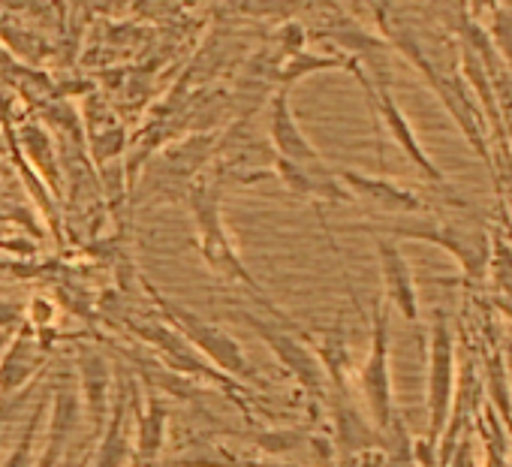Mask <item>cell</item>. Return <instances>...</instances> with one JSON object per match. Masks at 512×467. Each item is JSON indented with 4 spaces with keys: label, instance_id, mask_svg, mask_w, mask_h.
Listing matches in <instances>:
<instances>
[{
    "label": "cell",
    "instance_id": "6da1fadb",
    "mask_svg": "<svg viewBox=\"0 0 512 467\" xmlns=\"http://www.w3.org/2000/svg\"><path fill=\"white\" fill-rule=\"evenodd\" d=\"M190 217H193V226H196V245H199V254L205 260V266L211 269V275H217L220 281H232V284H241L247 287V293L260 302L263 308H269V314L284 323V329L296 332V335H305L308 332L290 317L284 314L275 299L260 287V281H256L250 275V269L244 266V260L238 257L232 239H229V229L223 223V211H220V193L214 184L202 181L190 190Z\"/></svg>",
    "mask_w": 512,
    "mask_h": 467
},
{
    "label": "cell",
    "instance_id": "7a4b0ae2",
    "mask_svg": "<svg viewBox=\"0 0 512 467\" xmlns=\"http://www.w3.org/2000/svg\"><path fill=\"white\" fill-rule=\"evenodd\" d=\"M142 287H145V293L151 296V302L157 305L163 323H169L193 350H199V356L208 359L214 371H223L229 380H253V368H250V362H247L244 347H241L226 329H220V326H214V323L196 317V314L187 311L184 305L166 299V296H163L157 287H151L148 281H145Z\"/></svg>",
    "mask_w": 512,
    "mask_h": 467
},
{
    "label": "cell",
    "instance_id": "3957f363",
    "mask_svg": "<svg viewBox=\"0 0 512 467\" xmlns=\"http://www.w3.org/2000/svg\"><path fill=\"white\" fill-rule=\"evenodd\" d=\"M359 389L377 434H386L395 422V401H392V371H389V314L386 302L374 305L371 317V350L359 368Z\"/></svg>",
    "mask_w": 512,
    "mask_h": 467
},
{
    "label": "cell",
    "instance_id": "277c9868",
    "mask_svg": "<svg viewBox=\"0 0 512 467\" xmlns=\"http://www.w3.org/2000/svg\"><path fill=\"white\" fill-rule=\"evenodd\" d=\"M241 323H247L256 338H260L263 344H269V350L275 353V359L296 377V383L317 401H326L329 398V380H326V371L314 353V347L308 344L311 335H296L290 329H278L275 323L263 320V317H256V314H238Z\"/></svg>",
    "mask_w": 512,
    "mask_h": 467
},
{
    "label": "cell",
    "instance_id": "5b68a950",
    "mask_svg": "<svg viewBox=\"0 0 512 467\" xmlns=\"http://www.w3.org/2000/svg\"><path fill=\"white\" fill-rule=\"evenodd\" d=\"M368 232H389L395 239H416V242H431L443 251H449L467 275H482L485 260H488V248L482 236H470V232H461L455 226L437 223V220H425V217H401V220H389V223H368Z\"/></svg>",
    "mask_w": 512,
    "mask_h": 467
},
{
    "label": "cell",
    "instance_id": "8992f818",
    "mask_svg": "<svg viewBox=\"0 0 512 467\" xmlns=\"http://www.w3.org/2000/svg\"><path fill=\"white\" fill-rule=\"evenodd\" d=\"M455 395V338L446 314L434 311L431 326V356H428V449L437 446Z\"/></svg>",
    "mask_w": 512,
    "mask_h": 467
},
{
    "label": "cell",
    "instance_id": "52a82bcc",
    "mask_svg": "<svg viewBox=\"0 0 512 467\" xmlns=\"http://www.w3.org/2000/svg\"><path fill=\"white\" fill-rule=\"evenodd\" d=\"M52 401V419H49V440L40 449L37 467H58L64 452L73 446L76 431L82 428V398H79V386L76 377L70 371H61L55 377V389L49 395Z\"/></svg>",
    "mask_w": 512,
    "mask_h": 467
},
{
    "label": "cell",
    "instance_id": "ba28073f",
    "mask_svg": "<svg viewBox=\"0 0 512 467\" xmlns=\"http://www.w3.org/2000/svg\"><path fill=\"white\" fill-rule=\"evenodd\" d=\"M76 386H79V398H82V413L85 422L91 428V437H100L112 410V395H115V377L112 368L103 356V350L85 347L76 356Z\"/></svg>",
    "mask_w": 512,
    "mask_h": 467
},
{
    "label": "cell",
    "instance_id": "9c48e42d",
    "mask_svg": "<svg viewBox=\"0 0 512 467\" xmlns=\"http://www.w3.org/2000/svg\"><path fill=\"white\" fill-rule=\"evenodd\" d=\"M350 70L359 76V82L365 85V91H368V100H371V109L383 118V124L389 127V133H392V139L401 145V151L419 166V172L428 178V181H434V184H446V178H443V172L431 163V157L422 151V145H419V139H416V133H413V127L407 124V118H404V112L398 109V103L392 100V94H389V88H386V82H380L377 85V91H374V85L368 82V76L356 67V64H350Z\"/></svg>",
    "mask_w": 512,
    "mask_h": 467
},
{
    "label": "cell",
    "instance_id": "30bf717a",
    "mask_svg": "<svg viewBox=\"0 0 512 467\" xmlns=\"http://www.w3.org/2000/svg\"><path fill=\"white\" fill-rule=\"evenodd\" d=\"M269 139H272V148H275L278 160L299 163V166H320V163H326L323 154L317 151V145H311V139L299 127L296 112L290 106L287 88H281L272 97V103H269Z\"/></svg>",
    "mask_w": 512,
    "mask_h": 467
},
{
    "label": "cell",
    "instance_id": "8fae6325",
    "mask_svg": "<svg viewBox=\"0 0 512 467\" xmlns=\"http://www.w3.org/2000/svg\"><path fill=\"white\" fill-rule=\"evenodd\" d=\"M338 178L341 184L350 190L353 199H362L368 208L374 211H383V214H422L428 205L407 187L395 184V181H386V178H374V175H362L356 169H338Z\"/></svg>",
    "mask_w": 512,
    "mask_h": 467
},
{
    "label": "cell",
    "instance_id": "7c38bea8",
    "mask_svg": "<svg viewBox=\"0 0 512 467\" xmlns=\"http://www.w3.org/2000/svg\"><path fill=\"white\" fill-rule=\"evenodd\" d=\"M374 236V248H377V263H380V278H383V290L386 299L398 308V314L407 323H419V296H416V281H413V269L404 260L401 248L392 239H383L377 232Z\"/></svg>",
    "mask_w": 512,
    "mask_h": 467
},
{
    "label": "cell",
    "instance_id": "4fadbf2b",
    "mask_svg": "<svg viewBox=\"0 0 512 467\" xmlns=\"http://www.w3.org/2000/svg\"><path fill=\"white\" fill-rule=\"evenodd\" d=\"M127 326L142 338V341H148L169 365H175L178 371H184V374H199V377H208V380H214V383H223V389L226 392H235L232 386V380L229 377H220V371H214V368H205L202 362H199V356H196V350L169 326V323H136V320H127Z\"/></svg>",
    "mask_w": 512,
    "mask_h": 467
},
{
    "label": "cell",
    "instance_id": "5bb4252c",
    "mask_svg": "<svg viewBox=\"0 0 512 467\" xmlns=\"http://www.w3.org/2000/svg\"><path fill=\"white\" fill-rule=\"evenodd\" d=\"M275 172L293 196H302L311 202H350L353 199L350 190L341 184L338 169H332L329 163L299 166V163H287L275 157Z\"/></svg>",
    "mask_w": 512,
    "mask_h": 467
},
{
    "label": "cell",
    "instance_id": "9a60e30c",
    "mask_svg": "<svg viewBox=\"0 0 512 467\" xmlns=\"http://www.w3.org/2000/svg\"><path fill=\"white\" fill-rule=\"evenodd\" d=\"M130 407L136 410V467H157L169 431V413L160 398H139L136 389L127 392Z\"/></svg>",
    "mask_w": 512,
    "mask_h": 467
},
{
    "label": "cell",
    "instance_id": "2e32d148",
    "mask_svg": "<svg viewBox=\"0 0 512 467\" xmlns=\"http://www.w3.org/2000/svg\"><path fill=\"white\" fill-rule=\"evenodd\" d=\"M127 410H130V395H127L124 383H118L91 467H136V446L127 437Z\"/></svg>",
    "mask_w": 512,
    "mask_h": 467
},
{
    "label": "cell",
    "instance_id": "e0dca14e",
    "mask_svg": "<svg viewBox=\"0 0 512 467\" xmlns=\"http://www.w3.org/2000/svg\"><path fill=\"white\" fill-rule=\"evenodd\" d=\"M31 335H34L31 326H19V332L7 344V353L0 359V398L22 392L28 386V377H34L46 365V359L40 356L43 350L34 347Z\"/></svg>",
    "mask_w": 512,
    "mask_h": 467
},
{
    "label": "cell",
    "instance_id": "ac0fdd59",
    "mask_svg": "<svg viewBox=\"0 0 512 467\" xmlns=\"http://www.w3.org/2000/svg\"><path fill=\"white\" fill-rule=\"evenodd\" d=\"M326 404L332 407V419H335V431H338V452L359 455V452H368L377 446L380 434L374 425H368L362 419L350 392H329Z\"/></svg>",
    "mask_w": 512,
    "mask_h": 467
},
{
    "label": "cell",
    "instance_id": "d6986e66",
    "mask_svg": "<svg viewBox=\"0 0 512 467\" xmlns=\"http://www.w3.org/2000/svg\"><path fill=\"white\" fill-rule=\"evenodd\" d=\"M46 407H49V395H40V398H37V407H34V413H31V422H28V428L22 431L16 449L10 452V458L4 461V467H37L34 455H40L37 437H40V425H43V419H46Z\"/></svg>",
    "mask_w": 512,
    "mask_h": 467
},
{
    "label": "cell",
    "instance_id": "ffe728a7",
    "mask_svg": "<svg viewBox=\"0 0 512 467\" xmlns=\"http://www.w3.org/2000/svg\"><path fill=\"white\" fill-rule=\"evenodd\" d=\"M341 64H344L341 58H314V55H308V52H299V55H293V58L281 67V82H284V88H287V85L299 82V79L308 76V73L329 70V67H341Z\"/></svg>",
    "mask_w": 512,
    "mask_h": 467
},
{
    "label": "cell",
    "instance_id": "44dd1931",
    "mask_svg": "<svg viewBox=\"0 0 512 467\" xmlns=\"http://www.w3.org/2000/svg\"><path fill=\"white\" fill-rule=\"evenodd\" d=\"M40 380H31L22 392H16V395H10V398H4L0 401V443H4V437H7V431H10V422L28 407V398L34 395V386H37Z\"/></svg>",
    "mask_w": 512,
    "mask_h": 467
},
{
    "label": "cell",
    "instance_id": "7402d4cb",
    "mask_svg": "<svg viewBox=\"0 0 512 467\" xmlns=\"http://www.w3.org/2000/svg\"><path fill=\"white\" fill-rule=\"evenodd\" d=\"M256 443H260L266 452H287V449H296L302 443V434L299 431H275V434L256 437Z\"/></svg>",
    "mask_w": 512,
    "mask_h": 467
}]
</instances>
